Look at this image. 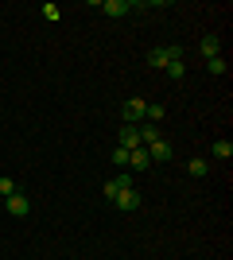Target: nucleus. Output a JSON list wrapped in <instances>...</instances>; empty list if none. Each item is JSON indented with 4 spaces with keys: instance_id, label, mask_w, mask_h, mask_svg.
<instances>
[{
    "instance_id": "1",
    "label": "nucleus",
    "mask_w": 233,
    "mask_h": 260,
    "mask_svg": "<svg viewBox=\"0 0 233 260\" xmlns=\"http://www.w3.org/2000/svg\"><path fill=\"white\" fill-rule=\"evenodd\" d=\"M187 58V47L183 43H171V47H155V51H148V62L155 66V70H167L171 62H183Z\"/></svg>"
},
{
    "instance_id": "2",
    "label": "nucleus",
    "mask_w": 233,
    "mask_h": 260,
    "mask_svg": "<svg viewBox=\"0 0 233 260\" xmlns=\"http://www.w3.org/2000/svg\"><path fill=\"white\" fill-rule=\"evenodd\" d=\"M113 206H117V210H124V214H132V210H140V190H136V186L121 190V194L113 198Z\"/></svg>"
},
{
    "instance_id": "3",
    "label": "nucleus",
    "mask_w": 233,
    "mask_h": 260,
    "mask_svg": "<svg viewBox=\"0 0 233 260\" xmlns=\"http://www.w3.org/2000/svg\"><path fill=\"white\" fill-rule=\"evenodd\" d=\"M144 109H148V101H140V98H132V101H124V109H121V117H124V124H140V120H144Z\"/></svg>"
},
{
    "instance_id": "4",
    "label": "nucleus",
    "mask_w": 233,
    "mask_h": 260,
    "mask_svg": "<svg viewBox=\"0 0 233 260\" xmlns=\"http://www.w3.org/2000/svg\"><path fill=\"white\" fill-rule=\"evenodd\" d=\"M117 136H121V144H117V148H124V152L144 148V144H140V132H136V124H121V132H117Z\"/></svg>"
},
{
    "instance_id": "5",
    "label": "nucleus",
    "mask_w": 233,
    "mask_h": 260,
    "mask_svg": "<svg viewBox=\"0 0 233 260\" xmlns=\"http://www.w3.org/2000/svg\"><path fill=\"white\" fill-rule=\"evenodd\" d=\"M4 202H8V214H12V217H27V214H31V202H27V194H23V190H16V194L4 198Z\"/></svg>"
},
{
    "instance_id": "6",
    "label": "nucleus",
    "mask_w": 233,
    "mask_h": 260,
    "mask_svg": "<svg viewBox=\"0 0 233 260\" xmlns=\"http://www.w3.org/2000/svg\"><path fill=\"white\" fill-rule=\"evenodd\" d=\"M171 155H175V152H171V144H167V140H152V144H148V159H152V163H167Z\"/></svg>"
},
{
    "instance_id": "7",
    "label": "nucleus",
    "mask_w": 233,
    "mask_h": 260,
    "mask_svg": "<svg viewBox=\"0 0 233 260\" xmlns=\"http://www.w3.org/2000/svg\"><path fill=\"white\" fill-rule=\"evenodd\" d=\"M101 12L117 20V16H128V12H132V4H128V0H105V4H101Z\"/></svg>"
},
{
    "instance_id": "8",
    "label": "nucleus",
    "mask_w": 233,
    "mask_h": 260,
    "mask_svg": "<svg viewBox=\"0 0 233 260\" xmlns=\"http://www.w3.org/2000/svg\"><path fill=\"white\" fill-rule=\"evenodd\" d=\"M128 163H132V171H148V167H152V159H148V148H136V152H128Z\"/></svg>"
},
{
    "instance_id": "9",
    "label": "nucleus",
    "mask_w": 233,
    "mask_h": 260,
    "mask_svg": "<svg viewBox=\"0 0 233 260\" xmlns=\"http://www.w3.org/2000/svg\"><path fill=\"white\" fill-rule=\"evenodd\" d=\"M202 54H206V58H214V54H222V39H218V35H206V39H202Z\"/></svg>"
},
{
    "instance_id": "10",
    "label": "nucleus",
    "mask_w": 233,
    "mask_h": 260,
    "mask_svg": "<svg viewBox=\"0 0 233 260\" xmlns=\"http://www.w3.org/2000/svg\"><path fill=\"white\" fill-rule=\"evenodd\" d=\"M136 132H140V144H152V140H163V136H159V124H148V120H144V128H140V124H136Z\"/></svg>"
},
{
    "instance_id": "11",
    "label": "nucleus",
    "mask_w": 233,
    "mask_h": 260,
    "mask_svg": "<svg viewBox=\"0 0 233 260\" xmlns=\"http://www.w3.org/2000/svg\"><path fill=\"white\" fill-rule=\"evenodd\" d=\"M210 152H214V159H229V155H233V144L229 140H214Z\"/></svg>"
},
{
    "instance_id": "12",
    "label": "nucleus",
    "mask_w": 233,
    "mask_h": 260,
    "mask_svg": "<svg viewBox=\"0 0 233 260\" xmlns=\"http://www.w3.org/2000/svg\"><path fill=\"white\" fill-rule=\"evenodd\" d=\"M187 171L194 175V179H202V175L210 171V163H206V159H190V163H187Z\"/></svg>"
},
{
    "instance_id": "13",
    "label": "nucleus",
    "mask_w": 233,
    "mask_h": 260,
    "mask_svg": "<svg viewBox=\"0 0 233 260\" xmlns=\"http://www.w3.org/2000/svg\"><path fill=\"white\" fill-rule=\"evenodd\" d=\"M144 120H148V124H159V120H163V105H148L144 109Z\"/></svg>"
},
{
    "instance_id": "14",
    "label": "nucleus",
    "mask_w": 233,
    "mask_h": 260,
    "mask_svg": "<svg viewBox=\"0 0 233 260\" xmlns=\"http://www.w3.org/2000/svg\"><path fill=\"white\" fill-rule=\"evenodd\" d=\"M206 70H210V74H225V58H222V54L206 58Z\"/></svg>"
},
{
    "instance_id": "15",
    "label": "nucleus",
    "mask_w": 233,
    "mask_h": 260,
    "mask_svg": "<svg viewBox=\"0 0 233 260\" xmlns=\"http://www.w3.org/2000/svg\"><path fill=\"white\" fill-rule=\"evenodd\" d=\"M163 74H167V78H175V82H179V78H187V62H171V66L163 70Z\"/></svg>"
},
{
    "instance_id": "16",
    "label": "nucleus",
    "mask_w": 233,
    "mask_h": 260,
    "mask_svg": "<svg viewBox=\"0 0 233 260\" xmlns=\"http://www.w3.org/2000/svg\"><path fill=\"white\" fill-rule=\"evenodd\" d=\"M16 190H20V186H16V183L8 179V175H4V179H0V198H12Z\"/></svg>"
},
{
    "instance_id": "17",
    "label": "nucleus",
    "mask_w": 233,
    "mask_h": 260,
    "mask_svg": "<svg viewBox=\"0 0 233 260\" xmlns=\"http://www.w3.org/2000/svg\"><path fill=\"white\" fill-rule=\"evenodd\" d=\"M58 16H62V8H58V4H43V20H51V23H55Z\"/></svg>"
},
{
    "instance_id": "18",
    "label": "nucleus",
    "mask_w": 233,
    "mask_h": 260,
    "mask_svg": "<svg viewBox=\"0 0 233 260\" xmlns=\"http://www.w3.org/2000/svg\"><path fill=\"white\" fill-rule=\"evenodd\" d=\"M113 163H117V167H128V152H124V148H113Z\"/></svg>"
},
{
    "instance_id": "19",
    "label": "nucleus",
    "mask_w": 233,
    "mask_h": 260,
    "mask_svg": "<svg viewBox=\"0 0 233 260\" xmlns=\"http://www.w3.org/2000/svg\"><path fill=\"white\" fill-rule=\"evenodd\" d=\"M101 194H105V198H117V194H121V186H117V183H113V179H109V183L101 186Z\"/></svg>"
}]
</instances>
